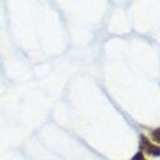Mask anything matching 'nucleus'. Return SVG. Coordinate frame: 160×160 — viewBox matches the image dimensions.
Instances as JSON below:
<instances>
[{"instance_id":"nucleus-2","label":"nucleus","mask_w":160,"mask_h":160,"mask_svg":"<svg viewBox=\"0 0 160 160\" xmlns=\"http://www.w3.org/2000/svg\"><path fill=\"white\" fill-rule=\"evenodd\" d=\"M130 160H146V159H145V156H144V152L139 151V152H136Z\"/></svg>"},{"instance_id":"nucleus-1","label":"nucleus","mask_w":160,"mask_h":160,"mask_svg":"<svg viewBox=\"0 0 160 160\" xmlns=\"http://www.w3.org/2000/svg\"><path fill=\"white\" fill-rule=\"evenodd\" d=\"M140 151L146 152L152 156H159L160 155V148L158 145H154L150 142V140L145 135H140Z\"/></svg>"},{"instance_id":"nucleus-3","label":"nucleus","mask_w":160,"mask_h":160,"mask_svg":"<svg viewBox=\"0 0 160 160\" xmlns=\"http://www.w3.org/2000/svg\"><path fill=\"white\" fill-rule=\"evenodd\" d=\"M159 131H160L159 129H156V130L154 131V139H155V141H156V142H159V141H160V138H159Z\"/></svg>"}]
</instances>
